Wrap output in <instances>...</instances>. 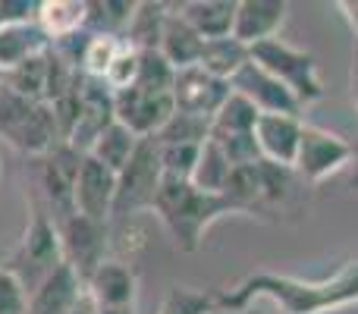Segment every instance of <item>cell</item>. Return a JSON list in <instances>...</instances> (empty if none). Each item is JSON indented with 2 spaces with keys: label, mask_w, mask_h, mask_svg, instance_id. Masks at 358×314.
Segmentation results:
<instances>
[{
  "label": "cell",
  "mask_w": 358,
  "mask_h": 314,
  "mask_svg": "<svg viewBox=\"0 0 358 314\" xmlns=\"http://www.w3.org/2000/svg\"><path fill=\"white\" fill-rule=\"evenodd\" d=\"M258 299H271L283 314H334L358 305V261L321 280H305L277 271H255L217 292V311L245 314Z\"/></svg>",
  "instance_id": "1"
},
{
  "label": "cell",
  "mask_w": 358,
  "mask_h": 314,
  "mask_svg": "<svg viewBox=\"0 0 358 314\" xmlns=\"http://www.w3.org/2000/svg\"><path fill=\"white\" fill-rule=\"evenodd\" d=\"M151 210L164 223L173 248L182 255H195L204 242V233L220 217L242 214L227 195H208V192L195 189L189 179H173V176H164Z\"/></svg>",
  "instance_id": "2"
},
{
  "label": "cell",
  "mask_w": 358,
  "mask_h": 314,
  "mask_svg": "<svg viewBox=\"0 0 358 314\" xmlns=\"http://www.w3.org/2000/svg\"><path fill=\"white\" fill-rule=\"evenodd\" d=\"M60 264H63V248H60V233H57V220L48 214V208L41 201H31L29 223H25L19 242L13 245V252L6 255V261L0 267L16 273L19 283L31 292Z\"/></svg>",
  "instance_id": "3"
},
{
  "label": "cell",
  "mask_w": 358,
  "mask_h": 314,
  "mask_svg": "<svg viewBox=\"0 0 358 314\" xmlns=\"http://www.w3.org/2000/svg\"><path fill=\"white\" fill-rule=\"evenodd\" d=\"M252 50V63H258L264 73H271L273 79H280L302 107L317 104L324 101L327 88L321 82V73H317V60L311 50H302L296 44L283 41V38H271V41L255 44Z\"/></svg>",
  "instance_id": "4"
},
{
  "label": "cell",
  "mask_w": 358,
  "mask_h": 314,
  "mask_svg": "<svg viewBox=\"0 0 358 314\" xmlns=\"http://www.w3.org/2000/svg\"><path fill=\"white\" fill-rule=\"evenodd\" d=\"M161 183H164L161 148H157L155 138H142L132 160L117 173L113 217H132V214H138V210H151Z\"/></svg>",
  "instance_id": "5"
},
{
  "label": "cell",
  "mask_w": 358,
  "mask_h": 314,
  "mask_svg": "<svg viewBox=\"0 0 358 314\" xmlns=\"http://www.w3.org/2000/svg\"><path fill=\"white\" fill-rule=\"evenodd\" d=\"M352 142L343 138L340 132L321 129V126L305 123L302 129V142H299V155H296V176L302 179L305 185H317L324 179L336 176L340 170L352 166Z\"/></svg>",
  "instance_id": "6"
},
{
  "label": "cell",
  "mask_w": 358,
  "mask_h": 314,
  "mask_svg": "<svg viewBox=\"0 0 358 314\" xmlns=\"http://www.w3.org/2000/svg\"><path fill=\"white\" fill-rule=\"evenodd\" d=\"M57 233H60L63 264L73 267L79 273V280L85 283L107 261V248H110V229H107V223L88 220L82 214H69L63 220H57Z\"/></svg>",
  "instance_id": "7"
},
{
  "label": "cell",
  "mask_w": 358,
  "mask_h": 314,
  "mask_svg": "<svg viewBox=\"0 0 358 314\" xmlns=\"http://www.w3.org/2000/svg\"><path fill=\"white\" fill-rule=\"evenodd\" d=\"M82 157L76 148H69L66 142H60L57 148H50L38 166V189H41L44 208L54 220H63V217L76 214L73 208V192H76V179H79V166Z\"/></svg>",
  "instance_id": "8"
},
{
  "label": "cell",
  "mask_w": 358,
  "mask_h": 314,
  "mask_svg": "<svg viewBox=\"0 0 358 314\" xmlns=\"http://www.w3.org/2000/svg\"><path fill=\"white\" fill-rule=\"evenodd\" d=\"M176 113L173 94L170 92H145V88H126V92L113 94V117L123 123L132 136L138 138H155L170 117Z\"/></svg>",
  "instance_id": "9"
},
{
  "label": "cell",
  "mask_w": 358,
  "mask_h": 314,
  "mask_svg": "<svg viewBox=\"0 0 358 314\" xmlns=\"http://www.w3.org/2000/svg\"><path fill=\"white\" fill-rule=\"evenodd\" d=\"M113 92L101 79H79V120H76L73 136L66 138L69 148H76L79 155H88L94 145V138L113 123Z\"/></svg>",
  "instance_id": "10"
},
{
  "label": "cell",
  "mask_w": 358,
  "mask_h": 314,
  "mask_svg": "<svg viewBox=\"0 0 358 314\" xmlns=\"http://www.w3.org/2000/svg\"><path fill=\"white\" fill-rule=\"evenodd\" d=\"M229 88H233L236 94H242L245 101H252L258 113H283V117H302L305 113V107L296 101V94L252 60L236 73Z\"/></svg>",
  "instance_id": "11"
},
{
  "label": "cell",
  "mask_w": 358,
  "mask_h": 314,
  "mask_svg": "<svg viewBox=\"0 0 358 314\" xmlns=\"http://www.w3.org/2000/svg\"><path fill=\"white\" fill-rule=\"evenodd\" d=\"M170 94H173V104L179 113L210 120L223 107V101L233 94V88H229V82L204 73L201 66H185V69H176L173 92Z\"/></svg>",
  "instance_id": "12"
},
{
  "label": "cell",
  "mask_w": 358,
  "mask_h": 314,
  "mask_svg": "<svg viewBox=\"0 0 358 314\" xmlns=\"http://www.w3.org/2000/svg\"><path fill=\"white\" fill-rule=\"evenodd\" d=\"M113 201H117V173H110L104 164H98L94 157L85 155L79 166V179H76V192H73L76 214L107 223L113 217Z\"/></svg>",
  "instance_id": "13"
},
{
  "label": "cell",
  "mask_w": 358,
  "mask_h": 314,
  "mask_svg": "<svg viewBox=\"0 0 358 314\" xmlns=\"http://www.w3.org/2000/svg\"><path fill=\"white\" fill-rule=\"evenodd\" d=\"M286 13H289L286 0H236L233 38L239 44H245V48L280 38Z\"/></svg>",
  "instance_id": "14"
},
{
  "label": "cell",
  "mask_w": 358,
  "mask_h": 314,
  "mask_svg": "<svg viewBox=\"0 0 358 314\" xmlns=\"http://www.w3.org/2000/svg\"><path fill=\"white\" fill-rule=\"evenodd\" d=\"M305 120L302 117H283V113H261L255 126V142H258L261 160H271L280 166H292L302 142Z\"/></svg>",
  "instance_id": "15"
},
{
  "label": "cell",
  "mask_w": 358,
  "mask_h": 314,
  "mask_svg": "<svg viewBox=\"0 0 358 314\" xmlns=\"http://www.w3.org/2000/svg\"><path fill=\"white\" fill-rule=\"evenodd\" d=\"M85 292L98 308H136L138 277L126 261L107 258L104 264L85 280Z\"/></svg>",
  "instance_id": "16"
},
{
  "label": "cell",
  "mask_w": 358,
  "mask_h": 314,
  "mask_svg": "<svg viewBox=\"0 0 358 314\" xmlns=\"http://www.w3.org/2000/svg\"><path fill=\"white\" fill-rule=\"evenodd\" d=\"M85 299V283L69 264H60L29 292V314H73Z\"/></svg>",
  "instance_id": "17"
},
{
  "label": "cell",
  "mask_w": 358,
  "mask_h": 314,
  "mask_svg": "<svg viewBox=\"0 0 358 314\" xmlns=\"http://www.w3.org/2000/svg\"><path fill=\"white\" fill-rule=\"evenodd\" d=\"M204 38L179 16V10L170 3L167 19H164L161 29V44H157V54L170 63L173 69H185V66H198V57H201Z\"/></svg>",
  "instance_id": "18"
},
{
  "label": "cell",
  "mask_w": 358,
  "mask_h": 314,
  "mask_svg": "<svg viewBox=\"0 0 358 314\" xmlns=\"http://www.w3.org/2000/svg\"><path fill=\"white\" fill-rule=\"evenodd\" d=\"M173 6L204 41H217V38L233 35L236 0H182V3H173Z\"/></svg>",
  "instance_id": "19"
},
{
  "label": "cell",
  "mask_w": 358,
  "mask_h": 314,
  "mask_svg": "<svg viewBox=\"0 0 358 314\" xmlns=\"http://www.w3.org/2000/svg\"><path fill=\"white\" fill-rule=\"evenodd\" d=\"M44 50H50V41L38 22H22V25H3L0 29V73L22 66L31 57H41Z\"/></svg>",
  "instance_id": "20"
},
{
  "label": "cell",
  "mask_w": 358,
  "mask_h": 314,
  "mask_svg": "<svg viewBox=\"0 0 358 314\" xmlns=\"http://www.w3.org/2000/svg\"><path fill=\"white\" fill-rule=\"evenodd\" d=\"M88 0H41L38 3V29L48 35V41H63V38L85 31Z\"/></svg>",
  "instance_id": "21"
},
{
  "label": "cell",
  "mask_w": 358,
  "mask_h": 314,
  "mask_svg": "<svg viewBox=\"0 0 358 314\" xmlns=\"http://www.w3.org/2000/svg\"><path fill=\"white\" fill-rule=\"evenodd\" d=\"M248 60H252V50L229 35V38H217V41H204L198 66H201L204 73H210L214 79L233 82L236 73H239Z\"/></svg>",
  "instance_id": "22"
},
{
  "label": "cell",
  "mask_w": 358,
  "mask_h": 314,
  "mask_svg": "<svg viewBox=\"0 0 358 314\" xmlns=\"http://www.w3.org/2000/svg\"><path fill=\"white\" fill-rule=\"evenodd\" d=\"M132 16H136V0H88L85 31L123 41Z\"/></svg>",
  "instance_id": "23"
},
{
  "label": "cell",
  "mask_w": 358,
  "mask_h": 314,
  "mask_svg": "<svg viewBox=\"0 0 358 314\" xmlns=\"http://www.w3.org/2000/svg\"><path fill=\"white\" fill-rule=\"evenodd\" d=\"M138 142H142V138L132 136V132L126 129L123 123H117V120H113V123L107 126V129L101 132L98 138H94L88 157H94L98 164H104L110 173H120L132 160V155H136Z\"/></svg>",
  "instance_id": "24"
},
{
  "label": "cell",
  "mask_w": 358,
  "mask_h": 314,
  "mask_svg": "<svg viewBox=\"0 0 358 314\" xmlns=\"http://www.w3.org/2000/svg\"><path fill=\"white\" fill-rule=\"evenodd\" d=\"M261 113L255 110L252 101H245L242 94H229L223 101V107L210 117V138H233V136H248L255 132Z\"/></svg>",
  "instance_id": "25"
},
{
  "label": "cell",
  "mask_w": 358,
  "mask_h": 314,
  "mask_svg": "<svg viewBox=\"0 0 358 314\" xmlns=\"http://www.w3.org/2000/svg\"><path fill=\"white\" fill-rule=\"evenodd\" d=\"M167 10H170V3H151V0L136 3V16H132L129 31H126L123 41L136 50H157Z\"/></svg>",
  "instance_id": "26"
},
{
  "label": "cell",
  "mask_w": 358,
  "mask_h": 314,
  "mask_svg": "<svg viewBox=\"0 0 358 314\" xmlns=\"http://www.w3.org/2000/svg\"><path fill=\"white\" fill-rule=\"evenodd\" d=\"M229 173H233V164L220 151V145L208 138L201 145V157H198L195 173H192V185L208 192V195H223V189L229 183Z\"/></svg>",
  "instance_id": "27"
},
{
  "label": "cell",
  "mask_w": 358,
  "mask_h": 314,
  "mask_svg": "<svg viewBox=\"0 0 358 314\" xmlns=\"http://www.w3.org/2000/svg\"><path fill=\"white\" fill-rule=\"evenodd\" d=\"M214 311H217L214 292L192 290V286H170L155 314H214Z\"/></svg>",
  "instance_id": "28"
},
{
  "label": "cell",
  "mask_w": 358,
  "mask_h": 314,
  "mask_svg": "<svg viewBox=\"0 0 358 314\" xmlns=\"http://www.w3.org/2000/svg\"><path fill=\"white\" fill-rule=\"evenodd\" d=\"M210 138V120H201V117H192V113H173L170 123L164 126L161 132L155 136L157 145H204Z\"/></svg>",
  "instance_id": "29"
},
{
  "label": "cell",
  "mask_w": 358,
  "mask_h": 314,
  "mask_svg": "<svg viewBox=\"0 0 358 314\" xmlns=\"http://www.w3.org/2000/svg\"><path fill=\"white\" fill-rule=\"evenodd\" d=\"M176 69L157 50H138V79L136 88L145 92H173Z\"/></svg>",
  "instance_id": "30"
},
{
  "label": "cell",
  "mask_w": 358,
  "mask_h": 314,
  "mask_svg": "<svg viewBox=\"0 0 358 314\" xmlns=\"http://www.w3.org/2000/svg\"><path fill=\"white\" fill-rule=\"evenodd\" d=\"M120 48H123V41H120V38L92 35V38H88V44H85V54H82V76L104 82L107 69H110V63L117 60Z\"/></svg>",
  "instance_id": "31"
},
{
  "label": "cell",
  "mask_w": 358,
  "mask_h": 314,
  "mask_svg": "<svg viewBox=\"0 0 358 314\" xmlns=\"http://www.w3.org/2000/svg\"><path fill=\"white\" fill-rule=\"evenodd\" d=\"M161 148V166H164V176H173V179H189L192 183V173L198 166V157H201V145H157Z\"/></svg>",
  "instance_id": "32"
},
{
  "label": "cell",
  "mask_w": 358,
  "mask_h": 314,
  "mask_svg": "<svg viewBox=\"0 0 358 314\" xmlns=\"http://www.w3.org/2000/svg\"><path fill=\"white\" fill-rule=\"evenodd\" d=\"M136 79H138V50L123 41L117 60L110 63V69H107V76H104V85L117 94V92H126V88L136 85Z\"/></svg>",
  "instance_id": "33"
},
{
  "label": "cell",
  "mask_w": 358,
  "mask_h": 314,
  "mask_svg": "<svg viewBox=\"0 0 358 314\" xmlns=\"http://www.w3.org/2000/svg\"><path fill=\"white\" fill-rule=\"evenodd\" d=\"M210 142L220 145V151L227 155L229 164H233V170L236 166H255L261 160L255 132H248V136H233V138H210Z\"/></svg>",
  "instance_id": "34"
},
{
  "label": "cell",
  "mask_w": 358,
  "mask_h": 314,
  "mask_svg": "<svg viewBox=\"0 0 358 314\" xmlns=\"http://www.w3.org/2000/svg\"><path fill=\"white\" fill-rule=\"evenodd\" d=\"M0 314H29V290L6 267H0Z\"/></svg>",
  "instance_id": "35"
},
{
  "label": "cell",
  "mask_w": 358,
  "mask_h": 314,
  "mask_svg": "<svg viewBox=\"0 0 358 314\" xmlns=\"http://www.w3.org/2000/svg\"><path fill=\"white\" fill-rule=\"evenodd\" d=\"M349 98H352V107L358 113V38L352 44V63H349Z\"/></svg>",
  "instance_id": "36"
},
{
  "label": "cell",
  "mask_w": 358,
  "mask_h": 314,
  "mask_svg": "<svg viewBox=\"0 0 358 314\" xmlns=\"http://www.w3.org/2000/svg\"><path fill=\"white\" fill-rule=\"evenodd\" d=\"M336 10H340L343 19L349 22V29H352V38H358V0H340V3H336Z\"/></svg>",
  "instance_id": "37"
},
{
  "label": "cell",
  "mask_w": 358,
  "mask_h": 314,
  "mask_svg": "<svg viewBox=\"0 0 358 314\" xmlns=\"http://www.w3.org/2000/svg\"><path fill=\"white\" fill-rule=\"evenodd\" d=\"M73 314H98V305H94L92 299H88V292H85V299H82V302H79V308H76Z\"/></svg>",
  "instance_id": "38"
},
{
  "label": "cell",
  "mask_w": 358,
  "mask_h": 314,
  "mask_svg": "<svg viewBox=\"0 0 358 314\" xmlns=\"http://www.w3.org/2000/svg\"><path fill=\"white\" fill-rule=\"evenodd\" d=\"M355 148V155H352V179H349V185L358 192V145H352Z\"/></svg>",
  "instance_id": "39"
},
{
  "label": "cell",
  "mask_w": 358,
  "mask_h": 314,
  "mask_svg": "<svg viewBox=\"0 0 358 314\" xmlns=\"http://www.w3.org/2000/svg\"><path fill=\"white\" fill-rule=\"evenodd\" d=\"M98 314H136V308H98Z\"/></svg>",
  "instance_id": "40"
},
{
  "label": "cell",
  "mask_w": 358,
  "mask_h": 314,
  "mask_svg": "<svg viewBox=\"0 0 358 314\" xmlns=\"http://www.w3.org/2000/svg\"><path fill=\"white\" fill-rule=\"evenodd\" d=\"M0 85H3V73H0Z\"/></svg>",
  "instance_id": "41"
},
{
  "label": "cell",
  "mask_w": 358,
  "mask_h": 314,
  "mask_svg": "<svg viewBox=\"0 0 358 314\" xmlns=\"http://www.w3.org/2000/svg\"><path fill=\"white\" fill-rule=\"evenodd\" d=\"M0 29H3V19H0Z\"/></svg>",
  "instance_id": "42"
}]
</instances>
